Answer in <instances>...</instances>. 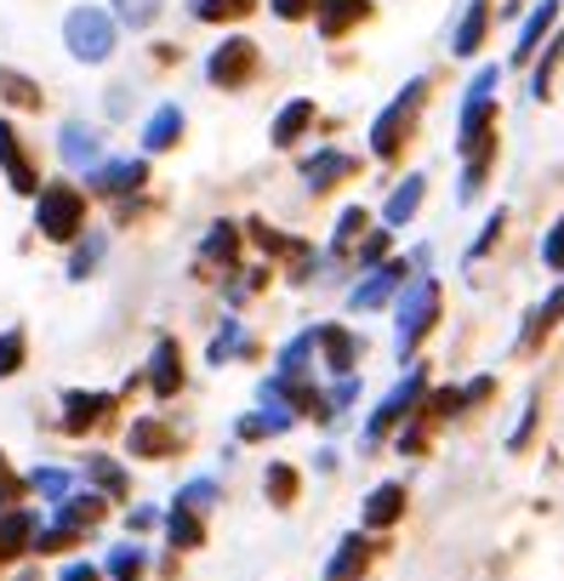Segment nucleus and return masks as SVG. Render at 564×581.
<instances>
[{
	"label": "nucleus",
	"instance_id": "f257e3e1",
	"mask_svg": "<svg viewBox=\"0 0 564 581\" xmlns=\"http://www.w3.org/2000/svg\"><path fill=\"white\" fill-rule=\"evenodd\" d=\"M434 325H440V280L434 273H411L405 291L393 297V354L411 359Z\"/></svg>",
	"mask_w": 564,
	"mask_h": 581
},
{
	"label": "nucleus",
	"instance_id": "f03ea898",
	"mask_svg": "<svg viewBox=\"0 0 564 581\" xmlns=\"http://www.w3.org/2000/svg\"><path fill=\"white\" fill-rule=\"evenodd\" d=\"M427 92H434V80L416 75V80H405L400 92L388 97V109L371 120V154H377V160H400V154H405V143L416 137V115H422Z\"/></svg>",
	"mask_w": 564,
	"mask_h": 581
},
{
	"label": "nucleus",
	"instance_id": "7ed1b4c3",
	"mask_svg": "<svg viewBox=\"0 0 564 581\" xmlns=\"http://www.w3.org/2000/svg\"><path fill=\"white\" fill-rule=\"evenodd\" d=\"M496 80H502V68L496 63H485L479 75L468 80V92H462V120H456V149L462 154H490L496 149V131H490V120H496Z\"/></svg>",
	"mask_w": 564,
	"mask_h": 581
},
{
	"label": "nucleus",
	"instance_id": "20e7f679",
	"mask_svg": "<svg viewBox=\"0 0 564 581\" xmlns=\"http://www.w3.org/2000/svg\"><path fill=\"white\" fill-rule=\"evenodd\" d=\"M35 228L46 239H57V246H75V239L86 234V194L75 183H41V194H35Z\"/></svg>",
	"mask_w": 564,
	"mask_h": 581
},
{
	"label": "nucleus",
	"instance_id": "39448f33",
	"mask_svg": "<svg viewBox=\"0 0 564 581\" xmlns=\"http://www.w3.org/2000/svg\"><path fill=\"white\" fill-rule=\"evenodd\" d=\"M422 399H427V365H411L400 383L388 388V399L371 410V422H365V444H377V439H388V433H400L416 410H422Z\"/></svg>",
	"mask_w": 564,
	"mask_h": 581
},
{
	"label": "nucleus",
	"instance_id": "423d86ee",
	"mask_svg": "<svg viewBox=\"0 0 564 581\" xmlns=\"http://www.w3.org/2000/svg\"><path fill=\"white\" fill-rule=\"evenodd\" d=\"M115 18L104 12V7H75L69 18H63V41H69V52L80 57V63H109V52H115Z\"/></svg>",
	"mask_w": 564,
	"mask_h": 581
},
{
	"label": "nucleus",
	"instance_id": "0eeeda50",
	"mask_svg": "<svg viewBox=\"0 0 564 581\" xmlns=\"http://www.w3.org/2000/svg\"><path fill=\"white\" fill-rule=\"evenodd\" d=\"M411 262H400V257H388L382 268H371V273H359V286L348 291V308L354 314H377V308H388L393 297L405 291V280H411Z\"/></svg>",
	"mask_w": 564,
	"mask_h": 581
},
{
	"label": "nucleus",
	"instance_id": "6e6552de",
	"mask_svg": "<svg viewBox=\"0 0 564 581\" xmlns=\"http://www.w3.org/2000/svg\"><path fill=\"white\" fill-rule=\"evenodd\" d=\"M251 75H257V46L246 41V34H228V41L206 57V80L223 86V92H240Z\"/></svg>",
	"mask_w": 564,
	"mask_h": 581
},
{
	"label": "nucleus",
	"instance_id": "1a4fd4ad",
	"mask_svg": "<svg viewBox=\"0 0 564 581\" xmlns=\"http://www.w3.org/2000/svg\"><path fill=\"white\" fill-rule=\"evenodd\" d=\"M405 507H411V491L400 485V478H382V485L365 491V502H359V525H365V530H393V525L405 519Z\"/></svg>",
	"mask_w": 564,
	"mask_h": 581
},
{
	"label": "nucleus",
	"instance_id": "9d476101",
	"mask_svg": "<svg viewBox=\"0 0 564 581\" xmlns=\"http://www.w3.org/2000/svg\"><path fill=\"white\" fill-rule=\"evenodd\" d=\"M143 183H149V165L143 160H97L86 171V189L104 194V200H126V194H138Z\"/></svg>",
	"mask_w": 564,
	"mask_h": 581
},
{
	"label": "nucleus",
	"instance_id": "9b49d317",
	"mask_svg": "<svg viewBox=\"0 0 564 581\" xmlns=\"http://www.w3.org/2000/svg\"><path fill=\"white\" fill-rule=\"evenodd\" d=\"M371 559H377L371 530H348V536L337 541V553L325 559V581H359L365 570H371Z\"/></svg>",
	"mask_w": 564,
	"mask_h": 581
},
{
	"label": "nucleus",
	"instance_id": "f8f14e48",
	"mask_svg": "<svg viewBox=\"0 0 564 581\" xmlns=\"http://www.w3.org/2000/svg\"><path fill=\"white\" fill-rule=\"evenodd\" d=\"M109 417H115V394H86V388L63 394V433H91Z\"/></svg>",
	"mask_w": 564,
	"mask_h": 581
},
{
	"label": "nucleus",
	"instance_id": "ddd939ff",
	"mask_svg": "<svg viewBox=\"0 0 564 581\" xmlns=\"http://www.w3.org/2000/svg\"><path fill=\"white\" fill-rule=\"evenodd\" d=\"M314 331H319L325 370H330V376H354L359 359H365V336H354L348 325H314Z\"/></svg>",
	"mask_w": 564,
	"mask_h": 581
},
{
	"label": "nucleus",
	"instance_id": "4468645a",
	"mask_svg": "<svg viewBox=\"0 0 564 581\" xmlns=\"http://www.w3.org/2000/svg\"><path fill=\"white\" fill-rule=\"evenodd\" d=\"M57 154H63V165L91 171L97 160H104V131L86 126V120H63V131H57Z\"/></svg>",
	"mask_w": 564,
	"mask_h": 581
},
{
	"label": "nucleus",
	"instance_id": "2eb2a0df",
	"mask_svg": "<svg viewBox=\"0 0 564 581\" xmlns=\"http://www.w3.org/2000/svg\"><path fill=\"white\" fill-rule=\"evenodd\" d=\"M0 171H7V183L18 194H41V171H35V160H29V149H23V137L7 120H0Z\"/></svg>",
	"mask_w": 564,
	"mask_h": 581
},
{
	"label": "nucleus",
	"instance_id": "dca6fc26",
	"mask_svg": "<svg viewBox=\"0 0 564 581\" xmlns=\"http://www.w3.org/2000/svg\"><path fill=\"white\" fill-rule=\"evenodd\" d=\"M149 388H154V399H177L183 394V348H177V336H160L154 342V354H149Z\"/></svg>",
	"mask_w": 564,
	"mask_h": 581
},
{
	"label": "nucleus",
	"instance_id": "f3484780",
	"mask_svg": "<svg viewBox=\"0 0 564 581\" xmlns=\"http://www.w3.org/2000/svg\"><path fill=\"white\" fill-rule=\"evenodd\" d=\"M371 18V0H314V23L325 41H343L348 29H359Z\"/></svg>",
	"mask_w": 564,
	"mask_h": 581
},
{
	"label": "nucleus",
	"instance_id": "a211bd4d",
	"mask_svg": "<svg viewBox=\"0 0 564 581\" xmlns=\"http://www.w3.org/2000/svg\"><path fill=\"white\" fill-rule=\"evenodd\" d=\"M343 177H354V154H343V149H319V154L303 160V189H308V194L337 189Z\"/></svg>",
	"mask_w": 564,
	"mask_h": 581
},
{
	"label": "nucleus",
	"instance_id": "6ab92c4d",
	"mask_svg": "<svg viewBox=\"0 0 564 581\" xmlns=\"http://www.w3.org/2000/svg\"><path fill=\"white\" fill-rule=\"evenodd\" d=\"M126 444H131V456L160 462V456L177 451V433L165 428V417H138V422H131V433H126Z\"/></svg>",
	"mask_w": 564,
	"mask_h": 581
},
{
	"label": "nucleus",
	"instance_id": "aec40b11",
	"mask_svg": "<svg viewBox=\"0 0 564 581\" xmlns=\"http://www.w3.org/2000/svg\"><path fill=\"white\" fill-rule=\"evenodd\" d=\"M35 547V507H7L0 513V564L23 559Z\"/></svg>",
	"mask_w": 564,
	"mask_h": 581
},
{
	"label": "nucleus",
	"instance_id": "412c9836",
	"mask_svg": "<svg viewBox=\"0 0 564 581\" xmlns=\"http://www.w3.org/2000/svg\"><path fill=\"white\" fill-rule=\"evenodd\" d=\"M553 18H558V0H536L519 23V41H513V68L530 63V52H542V41L553 34Z\"/></svg>",
	"mask_w": 564,
	"mask_h": 581
},
{
	"label": "nucleus",
	"instance_id": "4be33fe9",
	"mask_svg": "<svg viewBox=\"0 0 564 581\" xmlns=\"http://www.w3.org/2000/svg\"><path fill=\"white\" fill-rule=\"evenodd\" d=\"M558 320H564V280H558V286H553V291H547V297H542V302H536V308H530V314H524L519 348L530 354V348H536V342H542V336H547Z\"/></svg>",
	"mask_w": 564,
	"mask_h": 581
},
{
	"label": "nucleus",
	"instance_id": "5701e85b",
	"mask_svg": "<svg viewBox=\"0 0 564 581\" xmlns=\"http://www.w3.org/2000/svg\"><path fill=\"white\" fill-rule=\"evenodd\" d=\"M183 109H177V103H160V109L149 115V126H143V149L149 154H165V149H177L183 143Z\"/></svg>",
	"mask_w": 564,
	"mask_h": 581
},
{
	"label": "nucleus",
	"instance_id": "b1692460",
	"mask_svg": "<svg viewBox=\"0 0 564 581\" xmlns=\"http://www.w3.org/2000/svg\"><path fill=\"white\" fill-rule=\"evenodd\" d=\"M422 194H427V171H411V177H405L400 189H393V194L382 200V223H388V228H405V223L416 217Z\"/></svg>",
	"mask_w": 564,
	"mask_h": 581
},
{
	"label": "nucleus",
	"instance_id": "393cba45",
	"mask_svg": "<svg viewBox=\"0 0 564 581\" xmlns=\"http://www.w3.org/2000/svg\"><path fill=\"white\" fill-rule=\"evenodd\" d=\"M104 519H109V496H104V491L63 496V502H57V525H69V530H91V525H104Z\"/></svg>",
	"mask_w": 564,
	"mask_h": 581
},
{
	"label": "nucleus",
	"instance_id": "a878e982",
	"mask_svg": "<svg viewBox=\"0 0 564 581\" xmlns=\"http://www.w3.org/2000/svg\"><path fill=\"white\" fill-rule=\"evenodd\" d=\"M240 246H246V228H240V223H212L206 239H200V262L235 268V262H240Z\"/></svg>",
	"mask_w": 564,
	"mask_h": 581
},
{
	"label": "nucleus",
	"instance_id": "bb28decb",
	"mask_svg": "<svg viewBox=\"0 0 564 581\" xmlns=\"http://www.w3.org/2000/svg\"><path fill=\"white\" fill-rule=\"evenodd\" d=\"M485 29H490V0H468V12H462V23L451 34V52L456 57H474L479 41H485Z\"/></svg>",
	"mask_w": 564,
	"mask_h": 581
},
{
	"label": "nucleus",
	"instance_id": "cd10ccee",
	"mask_svg": "<svg viewBox=\"0 0 564 581\" xmlns=\"http://www.w3.org/2000/svg\"><path fill=\"white\" fill-rule=\"evenodd\" d=\"M308 126H314V103H308V97H291L285 109L274 115V131H269V143H274V149H291V143H296V137H303Z\"/></svg>",
	"mask_w": 564,
	"mask_h": 581
},
{
	"label": "nucleus",
	"instance_id": "c85d7f7f",
	"mask_svg": "<svg viewBox=\"0 0 564 581\" xmlns=\"http://www.w3.org/2000/svg\"><path fill=\"white\" fill-rule=\"evenodd\" d=\"M285 428H296V417H291L285 405H262V410H251V417L235 422L240 439H269V433H285Z\"/></svg>",
	"mask_w": 564,
	"mask_h": 581
},
{
	"label": "nucleus",
	"instance_id": "c756f323",
	"mask_svg": "<svg viewBox=\"0 0 564 581\" xmlns=\"http://www.w3.org/2000/svg\"><path fill=\"white\" fill-rule=\"evenodd\" d=\"M104 575H109V581H143V575H149V553H143L138 541H120V547H109Z\"/></svg>",
	"mask_w": 564,
	"mask_h": 581
},
{
	"label": "nucleus",
	"instance_id": "7c9ffc66",
	"mask_svg": "<svg viewBox=\"0 0 564 581\" xmlns=\"http://www.w3.org/2000/svg\"><path fill=\"white\" fill-rule=\"evenodd\" d=\"M165 536H172V553H194V547L206 541V519H200V513L172 507V513H165Z\"/></svg>",
	"mask_w": 564,
	"mask_h": 581
},
{
	"label": "nucleus",
	"instance_id": "2f4dec72",
	"mask_svg": "<svg viewBox=\"0 0 564 581\" xmlns=\"http://www.w3.org/2000/svg\"><path fill=\"white\" fill-rule=\"evenodd\" d=\"M296 491H303V473H296L291 462H269V473H262V496H269V507H291Z\"/></svg>",
	"mask_w": 564,
	"mask_h": 581
},
{
	"label": "nucleus",
	"instance_id": "473e14b6",
	"mask_svg": "<svg viewBox=\"0 0 564 581\" xmlns=\"http://www.w3.org/2000/svg\"><path fill=\"white\" fill-rule=\"evenodd\" d=\"M314 348H319V331L308 325V331H296L285 348H280V365H274V376H308V359H314Z\"/></svg>",
	"mask_w": 564,
	"mask_h": 581
},
{
	"label": "nucleus",
	"instance_id": "72a5a7b5",
	"mask_svg": "<svg viewBox=\"0 0 564 581\" xmlns=\"http://www.w3.org/2000/svg\"><path fill=\"white\" fill-rule=\"evenodd\" d=\"M365 228H371V212H365V205H348V212L337 217V228H330V257H348L365 239Z\"/></svg>",
	"mask_w": 564,
	"mask_h": 581
},
{
	"label": "nucleus",
	"instance_id": "f704fd0d",
	"mask_svg": "<svg viewBox=\"0 0 564 581\" xmlns=\"http://www.w3.org/2000/svg\"><path fill=\"white\" fill-rule=\"evenodd\" d=\"M558 63H564V29H553L547 41H542L536 75H530V97H547V92H553V75H558Z\"/></svg>",
	"mask_w": 564,
	"mask_h": 581
},
{
	"label": "nucleus",
	"instance_id": "c9c22d12",
	"mask_svg": "<svg viewBox=\"0 0 564 581\" xmlns=\"http://www.w3.org/2000/svg\"><path fill=\"white\" fill-rule=\"evenodd\" d=\"M80 467H86V478H91V485L104 491V496H115V502L131 491V478H126V467H120L115 456H86Z\"/></svg>",
	"mask_w": 564,
	"mask_h": 581
},
{
	"label": "nucleus",
	"instance_id": "e433bc0d",
	"mask_svg": "<svg viewBox=\"0 0 564 581\" xmlns=\"http://www.w3.org/2000/svg\"><path fill=\"white\" fill-rule=\"evenodd\" d=\"M235 354H251V336H246V325H240V320H223V331L212 336L206 359H212V365H228Z\"/></svg>",
	"mask_w": 564,
	"mask_h": 581
},
{
	"label": "nucleus",
	"instance_id": "4c0bfd02",
	"mask_svg": "<svg viewBox=\"0 0 564 581\" xmlns=\"http://www.w3.org/2000/svg\"><path fill=\"white\" fill-rule=\"evenodd\" d=\"M0 97H7V103H18V109H41V86L35 80H29V75H18V68H7V63H0Z\"/></svg>",
	"mask_w": 564,
	"mask_h": 581
},
{
	"label": "nucleus",
	"instance_id": "58836bf2",
	"mask_svg": "<svg viewBox=\"0 0 564 581\" xmlns=\"http://www.w3.org/2000/svg\"><path fill=\"white\" fill-rule=\"evenodd\" d=\"M502 234H508V212H502V205H496V212L485 217L479 239H474V246H468V257H462V262H468V268H474V262H485V257H490L496 246H502Z\"/></svg>",
	"mask_w": 564,
	"mask_h": 581
},
{
	"label": "nucleus",
	"instance_id": "ea45409f",
	"mask_svg": "<svg viewBox=\"0 0 564 581\" xmlns=\"http://www.w3.org/2000/svg\"><path fill=\"white\" fill-rule=\"evenodd\" d=\"M251 7H257V0H188V12L200 23H240Z\"/></svg>",
	"mask_w": 564,
	"mask_h": 581
},
{
	"label": "nucleus",
	"instance_id": "a19ab883",
	"mask_svg": "<svg viewBox=\"0 0 564 581\" xmlns=\"http://www.w3.org/2000/svg\"><path fill=\"white\" fill-rule=\"evenodd\" d=\"M104 251H109V234H80L75 239V257H69V280H86V273L104 262Z\"/></svg>",
	"mask_w": 564,
	"mask_h": 581
},
{
	"label": "nucleus",
	"instance_id": "79ce46f5",
	"mask_svg": "<svg viewBox=\"0 0 564 581\" xmlns=\"http://www.w3.org/2000/svg\"><path fill=\"white\" fill-rule=\"evenodd\" d=\"M217 502H223L217 478H188V485L177 491V502H172V507H183V513H206V507H217Z\"/></svg>",
	"mask_w": 564,
	"mask_h": 581
},
{
	"label": "nucleus",
	"instance_id": "37998d69",
	"mask_svg": "<svg viewBox=\"0 0 564 581\" xmlns=\"http://www.w3.org/2000/svg\"><path fill=\"white\" fill-rule=\"evenodd\" d=\"M388 251H393V234H382V228H377V234H365L359 246H354V268H359V273H371V268L388 262Z\"/></svg>",
	"mask_w": 564,
	"mask_h": 581
},
{
	"label": "nucleus",
	"instance_id": "c03bdc74",
	"mask_svg": "<svg viewBox=\"0 0 564 581\" xmlns=\"http://www.w3.org/2000/svg\"><path fill=\"white\" fill-rule=\"evenodd\" d=\"M23 359H29V336H23L18 325H12V331H0V383H7V376H18Z\"/></svg>",
	"mask_w": 564,
	"mask_h": 581
},
{
	"label": "nucleus",
	"instance_id": "a18cd8bd",
	"mask_svg": "<svg viewBox=\"0 0 564 581\" xmlns=\"http://www.w3.org/2000/svg\"><path fill=\"white\" fill-rule=\"evenodd\" d=\"M160 7H165V0H115V23H126V29H149V23L160 18Z\"/></svg>",
	"mask_w": 564,
	"mask_h": 581
},
{
	"label": "nucleus",
	"instance_id": "49530a36",
	"mask_svg": "<svg viewBox=\"0 0 564 581\" xmlns=\"http://www.w3.org/2000/svg\"><path fill=\"white\" fill-rule=\"evenodd\" d=\"M354 399H359V376H337V383H330V394H325V422H337Z\"/></svg>",
	"mask_w": 564,
	"mask_h": 581
},
{
	"label": "nucleus",
	"instance_id": "de8ad7c7",
	"mask_svg": "<svg viewBox=\"0 0 564 581\" xmlns=\"http://www.w3.org/2000/svg\"><path fill=\"white\" fill-rule=\"evenodd\" d=\"M69 547H80V530L52 525V530H35V547H29V553H69Z\"/></svg>",
	"mask_w": 564,
	"mask_h": 581
},
{
	"label": "nucleus",
	"instance_id": "09e8293b",
	"mask_svg": "<svg viewBox=\"0 0 564 581\" xmlns=\"http://www.w3.org/2000/svg\"><path fill=\"white\" fill-rule=\"evenodd\" d=\"M29 485H35L46 502H63V496H69V473H63V467H35V473H29Z\"/></svg>",
	"mask_w": 564,
	"mask_h": 581
},
{
	"label": "nucleus",
	"instance_id": "8fccbe9b",
	"mask_svg": "<svg viewBox=\"0 0 564 581\" xmlns=\"http://www.w3.org/2000/svg\"><path fill=\"white\" fill-rule=\"evenodd\" d=\"M542 262L553 268V273H564V217L547 228V239H542Z\"/></svg>",
	"mask_w": 564,
	"mask_h": 581
},
{
	"label": "nucleus",
	"instance_id": "3c124183",
	"mask_svg": "<svg viewBox=\"0 0 564 581\" xmlns=\"http://www.w3.org/2000/svg\"><path fill=\"white\" fill-rule=\"evenodd\" d=\"M400 451H405V456H422V451H427V422H422V417H411V422L400 428Z\"/></svg>",
	"mask_w": 564,
	"mask_h": 581
},
{
	"label": "nucleus",
	"instance_id": "603ef678",
	"mask_svg": "<svg viewBox=\"0 0 564 581\" xmlns=\"http://www.w3.org/2000/svg\"><path fill=\"white\" fill-rule=\"evenodd\" d=\"M530 428H536V394L524 399V422L508 433V451H524V444H530Z\"/></svg>",
	"mask_w": 564,
	"mask_h": 581
},
{
	"label": "nucleus",
	"instance_id": "864d4df0",
	"mask_svg": "<svg viewBox=\"0 0 564 581\" xmlns=\"http://www.w3.org/2000/svg\"><path fill=\"white\" fill-rule=\"evenodd\" d=\"M269 7H274L280 23H296V18H308V12H314V0H269Z\"/></svg>",
	"mask_w": 564,
	"mask_h": 581
},
{
	"label": "nucleus",
	"instance_id": "5fc2aeb1",
	"mask_svg": "<svg viewBox=\"0 0 564 581\" xmlns=\"http://www.w3.org/2000/svg\"><path fill=\"white\" fill-rule=\"evenodd\" d=\"M57 581H104V570H97V564H86V559H69V564L57 570Z\"/></svg>",
	"mask_w": 564,
	"mask_h": 581
},
{
	"label": "nucleus",
	"instance_id": "6e6d98bb",
	"mask_svg": "<svg viewBox=\"0 0 564 581\" xmlns=\"http://www.w3.org/2000/svg\"><path fill=\"white\" fill-rule=\"evenodd\" d=\"M126 525H131V530H154V525H160V513H154V507H131V513H126Z\"/></svg>",
	"mask_w": 564,
	"mask_h": 581
},
{
	"label": "nucleus",
	"instance_id": "4d7b16f0",
	"mask_svg": "<svg viewBox=\"0 0 564 581\" xmlns=\"http://www.w3.org/2000/svg\"><path fill=\"white\" fill-rule=\"evenodd\" d=\"M126 97H131L126 86H115V92H109V115H126V109H131V103H126Z\"/></svg>",
	"mask_w": 564,
	"mask_h": 581
},
{
	"label": "nucleus",
	"instance_id": "13d9d810",
	"mask_svg": "<svg viewBox=\"0 0 564 581\" xmlns=\"http://www.w3.org/2000/svg\"><path fill=\"white\" fill-rule=\"evenodd\" d=\"M0 478H7V456H0Z\"/></svg>",
	"mask_w": 564,
	"mask_h": 581
},
{
	"label": "nucleus",
	"instance_id": "bf43d9fd",
	"mask_svg": "<svg viewBox=\"0 0 564 581\" xmlns=\"http://www.w3.org/2000/svg\"><path fill=\"white\" fill-rule=\"evenodd\" d=\"M23 581H35V575H23Z\"/></svg>",
	"mask_w": 564,
	"mask_h": 581
}]
</instances>
